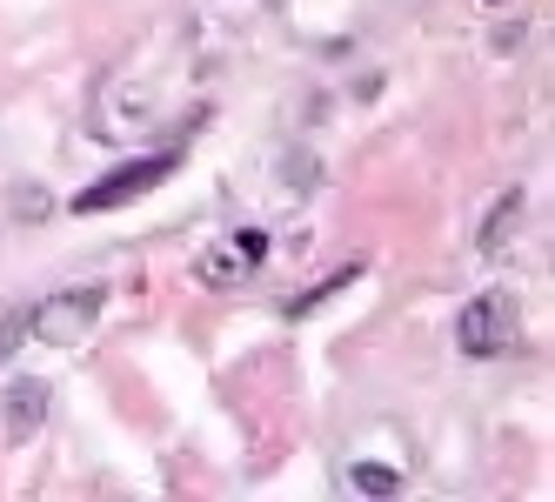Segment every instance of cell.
Instances as JSON below:
<instances>
[{"label":"cell","instance_id":"1","mask_svg":"<svg viewBox=\"0 0 555 502\" xmlns=\"http://www.w3.org/2000/svg\"><path fill=\"white\" fill-rule=\"evenodd\" d=\"M175 168H181V154H175V147H168V154H134V162L107 168L94 188H81V195L67 202V215H107V208H128V202L154 195V188H162Z\"/></svg>","mask_w":555,"mask_h":502},{"label":"cell","instance_id":"4","mask_svg":"<svg viewBox=\"0 0 555 502\" xmlns=\"http://www.w3.org/2000/svg\"><path fill=\"white\" fill-rule=\"evenodd\" d=\"M41 422H48V382H41V375H21L14 389H8V402H0V436H8V442H27Z\"/></svg>","mask_w":555,"mask_h":502},{"label":"cell","instance_id":"8","mask_svg":"<svg viewBox=\"0 0 555 502\" xmlns=\"http://www.w3.org/2000/svg\"><path fill=\"white\" fill-rule=\"evenodd\" d=\"M515 208H522V195H502V202H495V215L482 221V248H489V242H502V228L515 221Z\"/></svg>","mask_w":555,"mask_h":502},{"label":"cell","instance_id":"2","mask_svg":"<svg viewBox=\"0 0 555 502\" xmlns=\"http://www.w3.org/2000/svg\"><path fill=\"white\" fill-rule=\"evenodd\" d=\"M101 301H107V288H101V282L67 288V295H54V301H41V308H27V329L41 335V342H81V335H88V322L101 316Z\"/></svg>","mask_w":555,"mask_h":502},{"label":"cell","instance_id":"6","mask_svg":"<svg viewBox=\"0 0 555 502\" xmlns=\"http://www.w3.org/2000/svg\"><path fill=\"white\" fill-rule=\"evenodd\" d=\"M354 495H395V489H402V476H395V469H382V462H354Z\"/></svg>","mask_w":555,"mask_h":502},{"label":"cell","instance_id":"7","mask_svg":"<svg viewBox=\"0 0 555 502\" xmlns=\"http://www.w3.org/2000/svg\"><path fill=\"white\" fill-rule=\"evenodd\" d=\"M27 335H34V329H27V308H8V316H0V369L21 356V342H27Z\"/></svg>","mask_w":555,"mask_h":502},{"label":"cell","instance_id":"5","mask_svg":"<svg viewBox=\"0 0 555 502\" xmlns=\"http://www.w3.org/2000/svg\"><path fill=\"white\" fill-rule=\"evenodd\" d=\"M354 275H362V261H348V268H335V275H328V282H322V288H308V295H295V301H288V316H295V322H301V316H308V308H322V301H328V295H335V288H348V282H354Z\"/></svg>","mask_w":555,"mask_h":502},{"label":"cell","instance_id":"3","mask_svg":"<svg viewBox=\"0 0 555 502\" xmlns=\"http://www.w3.org/2000/svg\"><path fill=\"white\" fill-rule=\"evenodd\" d=\"M508 335H515V301L495 288V295H475L468 308H462V329H455V342H462V356H502L508 349Z\"/></svg>","mask_w":555,"mask_h":502}]
</instances>
